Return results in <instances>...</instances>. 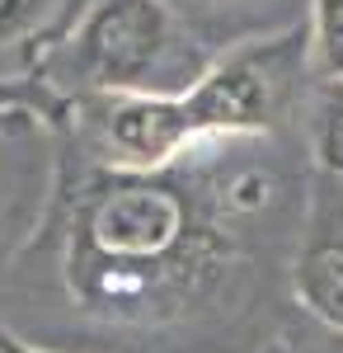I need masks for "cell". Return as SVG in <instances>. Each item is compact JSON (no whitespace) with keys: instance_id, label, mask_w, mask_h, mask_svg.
Listing matches in <instances>:
<instances>
[{"instance_id":"cell-2","label":"cell","mask_w":343,"mask_h":353,"mask_svg":"<svg viewBox=\"0 0 343 353\" xmlns=\"http://www.w3.org/2000/svg\"><path fill=\"white\" fill-rule=\"evenodd\" d=\"M216 48L174 0H90L43 57V76L76 99L165 94L179 99L207 76Z\"/></svg>"},{"instance_id":"cell-10","label":"cell","mask_w":343,"mask_h":353,"mask_svg":"<svg viewBox=\"0 0 343 353\" xmlns=\"http://www.w3.org/2000/svg\"><path fill=\"white\" fill-rule=\"evenodd\" d=\"M291 353H343V330H329L311 321V316H301V325L287 334Z\"/></svg>"},{"instance_id":"cell-4","label":"cell","mask_w":343,"mask_h":353,"mask_svg":"<svg viewBox=\"0 0 343 353\" xmlns=\"http://www.w3.org/2000/svg\"><path fill=\"white\" fill-rule=\"evenodd\" d=\"M71 113L85 146L94 151V165L104 170H169L202 151L184 94H94L71 99Z\"/></svg>"},{"instance_id":"cell-7","label":"cell","mask_w":343,"mask_h":353,"mask_svg":"<svg viewBox=\"0 0 343 353\" xmlns=\"http://www.w3.org/2000/svg\"><path fill=\"white\" fill-rule=\"evenodd\" d=\"M311 156L320 174L343 179V85H320L311 113Z\"/></svg>"},{"instance_id":"cell-12","label":"cell","mask_w":343,"mask_h":353,"mask_svg":"<svg viewBox=\"0 0 343 353\" xmlns=\"http://www.w3.org/2000/svg\"><path fill=\"white\" fill-rule=\"evenodd\" d=\"M0 353H56V349H43V344H28V339H19L14 330L0 325Z\"/></svg>"},{"instance_id":"cell-11","label":"cell","mask_w":343,"mask_h":353,"mask_svg":"<svg viewBox=\"0 0 343 353\" xmlns=\"http://www.w3.org/2000/svg\"><path fill=\"white\" fill-rule=\"evenodd\" d=\"M179 10H184V19H188V10H198V24L207 19V14H216V10H226V5H236V10H245L249 0H174Z\"/></svg>"},{"instance_id":"cell-8","label":"cell","mask_w":343,"mask_h":353,"mask_svg":"<svg viewBox=\"0 0 343 353\" xmlns=\"http://www.w3.org/2000/svg\"><path fill=\"white\" fill-rule=\"evenodd\" d=\"M311 61L320 85H343V0H311Z\"/></svg>"},{"instance_id":"cell-3","label":"cell","mask_w":343,"mask_h":353,"mask_svg":"<svg viewBox=\"0 0 343 353\" xmlns=\"http://www.w3.org/2000/svg\"><path fill=\"white\" fill-rule=\"evenodd\" d=\"M315 81L311 28L287 24L221 48L207 76L184 94L188 123L202 146L211 141H264L287 128Z\"/></svg>"},{"instance_id":"cell-13","label":"cell","mask_w":343,"mask_h":353,"mask_svg":"<svg viewBox=\"0 0 343 353\" xmlns=\"http://www.w3.org/2000/svg\"><path fill=\"white\" fill-rule=\"evenodd\" d=\"M254 353H291V344H287V339H268L264 349H254Z\"/></svg>"},{"instance_id":"cell-6","label":"cell","mask_w":343,"mask_h":353,"mask_svg":"<svg viewBox=\"0 0 343 353\" xmlns=\"http://www.w3.org/2000/svg\"><path fill=\"white\" fill-rule=\"evenodd\" d=\"M71 0H0V48H28V43H48L71 28L80 10H66Z\"/></svg>"},{"instance_id":"cell-5","label":"cell","mask_w":343,"mask_h":353,"mask_svg":"<svg viewBox=\"0 0 343 353\" xmlns=\"http://www.w3.org/2000/svg\"><path fill=\"white\" fill-rule=\"evenodd\" d=\"M291 292H296L301 316L343 330V179L320 174V170L301 208Z\"/></svg>"},{"instance_id":"cell-9","label":"cell","mask_w":343,"mask_h":353,"mask_svg":"<svg viewBox=\"0 0 343 353\" xmlns=\"http://www.w3.org/2000/svg\"><path fill=\"white\" fill-rule=\"evenodd\" d=\"M38 132L33 113L14 109V104H0V226L14 208V184H19V156H33L28 151V137Z\"/></svg>"},{"instance_id":"cell-1","label":"cell","mask_w":343,"mask_h":353,"mask_svg":"<svg viewBox=\"0 0 343 353\" xmlns=\"http://www.w3.org/2000/svg\"><path fill=\"white\" fill-rule=\"evenodd\" d=\"M193 151L169 170L94 165L71 193L61 278L80 311L104 321L184 316L226 278L236 221L273 212L287 193L278 170H236Z\"/></svg>"}]
</instances>
